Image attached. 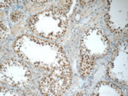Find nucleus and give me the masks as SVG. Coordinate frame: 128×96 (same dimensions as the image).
<instances>
[{
  "label": "nucleus",
  "instance_id": "obj_4",
  "mask_svg": "<svg viewBox=\"0 0 128 96\" xmlns=\"http://www.w3.org/2000/svg\"><path fill=\"white\" fill-rule=\"evenodd\" d=\"M72 82V70L70 65L58 68L44 77L40 82L42 93L46 95H61L67 90Z\"/></svg>",
  "mask_w": 128,
  "mask_h": 96
},
{
  "label": "nucleus",
  "instance_id": "obj_3",
  "mask_svg": "<svg viewBox=\"0 0 128 96\" xmlns=\"http://www.w3.org/2000/svg\"><path fill=\"white\" fill-rule=\"evenodd\" d=\"M31 72L24 63L14 58L1 64V82L15 87H24L29 84Z\"/></svg>",
  "mask_w": 128,
  "mask_h": 96
},
{
  "label": "nucleus",
  "instance_id": "obj_9",
  "mask_svg": "<svg viewBox=\"0 0 128 96\" xmlns=\"http://www.w3.org/2000/svg\"><path fill=\"white\" fill-rule=\"evenodd\" d=\"M93 1H80V4H82V5H88V4H92Z\"/></svg>",
  "mask_w": 128,
  "mask_h": 96
},
{
  "label": "nucleus",
  "instance_id": "obj_2",
  "mask_svg": "<svg viewBox=\"0 0 128 96\" xmlns=\"http://www.w3.org/2000/svg\"><path fill=\"white\" fill-rule=\"evenodd\" d=\"M29 28L34 34L49 39H57L65 34L68 21L66 11L58 6L35 15L29 21Z\"/></svg>",
  "mask_w": 128,
  "mask_h": 96
},
{
  "label": "nucleus",
  "instance_id": "obj_6",
  "mask_svg": "<svg viewBox=\"0 0 128 96\" xmlns=\"http://www.w3.org/2000/svg\"><path fill=\"white\" fill-rule=\"evenodd\" d=\"M0 26H1V39H4L7 38L8 34H9V30L8 28L4 26V24L3 23V22H0Z\"/></svg>",
  "mask_w": 128,
  "mask_h": 96
},
{
  "label": "nucleus",
  "instance_id": "obj_1",
  "mask_svg": "<svg viewBox=\"0 0 128 96\" xmlns=\"http://www.w3.org/2000/svg\"><path fill=\"white\" fill-rule=\"evenodd\" d=\"M14 49L18 57L44 72L50 73L58 68L69 65L65 53L60 45L31 35L19 37L16 40Z\"/></svg>",
  "mask_w": 128,
  "mask_h": 96
},
{
  "label": "nucleus",
  "instance_id": "obj_7",
  "mask_svg": "<svg viewBox=\"0 0 128 96\" xmlns=\"http://www.w3.org/2000/svg\"><path fill=\"white\" fill-rule=\"evenodd\" d=\"M22 17V15L20 13V11H13L10 15V18H11V20L13 21V22H17V21H19L20 18Z\"/></svg>",
  "mask_w": 128,
  "mask_h": 96
},
{
  "label": "nucleus",
  "instance_id": "obj_5",
  "mask_svg": "<svg viewBox=\"0 0 128 96\" xmlns=\"http://www.w3.org/2000/svg\"><path fill=\"white\" fill-rule=\"evenodd\" d=\"M95 58L84 49H81V62L80 65V73L82 77H86L93 68Z\"/></svg>",
  "mask_w": 128,
  "mask_h": 96
},
{
  "label": "nucleus",
  "instance_id": "obj_8",
  "mask_svg": "<svg viewBox=\"0 0 128 96\" xmlns=\"http://www.w3.org/2000/svg\"><path fill=\"white\" fill-rule=\"evenodd\" d=\"M10 4V1H1V7H7Z\"/></svg>",
  "mask_w": 128,
  "mask_h": 96
},
{
  "label": "nucleus",
  "instance_id": "obj_10",
  "mask_svg": "<svg viewBox=\"0 0 128 96\" xmlns=\"http://www.w3.org/2000/svg\"><path fill=\"white\" fill-rule=\"evenodd\" d=\"M84 93H77V95H80V94H84Z\"/></svg>",
  "mask_w": 128,
  "mask_h": 96
}]
</instances>
